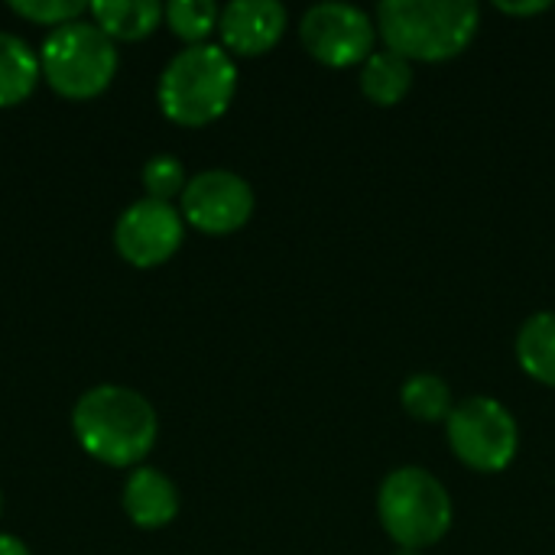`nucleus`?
I'll list each match as a JSON object with an SVG mask.
<instances>
[{
	"instance_id": "obj_9",
	"label": "nucleus",
	"mask_w": 555,
	"mask_h": 555,
	"mask_svg": "<svg viewBox=\"0 0 555 555\" xmlns=\"http://www.w3.org/2000/svg\"><path fill=\"white\" fill-rule=\"evenodd\" d=\"M185 237V218L172 202L140 198L133 202L114 228V247L117 254L140 270L159 267L172 260V254L182 247Z\"/></svg>"
},
{
	"instance_id": "obj_7",
	"label": "nucleus",
	"mask_w": 555,
	"mask_h": 555,
	"mask_svg": "<svg viewBox=\"0 0 555 555\" xmlns=\"http://www.w3.org/2000/svg\"><path fill=\"white\" fill-rule=\"evenodd\" d=\"M299 39L306 52L332 68L364 62L377 46V20L371 10L348 0L312 3L299 20Z\"/></svg>"
},
{
	"instance_id": "obj_15",
	"label": "nucleus",
	"mask_w": 555,
	"mask_h": 555,
	"mask_svg": "<svg viewBox=\"0 0 555 555\" xmlns=\"http://www.w3.org/2000/svg\"><path fill=\"white\" fill-rule=\"evenodd\" d=\"M42 78L39 55L13 33H0V107L23 104Z\"/></svg>"
},
{
	"instance_id": "obj_17",
	"label": "nucleus",
	"mask_w": 555,
	"mask_h": 555,
	"mask_svg": "<svg viewBox=\"0 0 555 555\" xmlns=\"http://www.w3.org/2000/svg\"><path fill=\"white\" fill-rule=\"evenodd\" d=\"M163 16L179 39H185L189 46H202L218 29L221 7L211 0H172Z\"/></svg>"
},
{
	"instance_id": "obj_20",
	"label": "nucleus",
	"mask_w": 555,
	"mask_h": 555,
	"mask_svg": "<svg viewBox=\"0 0 555 555\" xmlns=\"http://www.w3.org/2000/svg\"><path fill=\"white\" fill-rule=\"evenodd\" d=\"M550 7V0H498V10L504 13H543Z\"/></svg>"
},
{
	"instance_id": "obj_19",
	"label": "nucleus",
	"mask_w": 555,
	"mask_h": 555,
	"mask_svg": "<svg viewBox=\"0 0 555 555\" xmlns=\"http://www.w3.org/2000/svg\"><path fill=\"white\" fill-rule=\"evenodd\" d=\"M10 10L29 23L39 26H65L81 20V13L91 10V3H75V0H23V3H10Z\"/></svg>"
},
{
	"instance_id": "obj_13",
	"label": "nucleus",
	"mask_w": 555,
	"mask_h": 555,
	"mask_svg": "<svg viewBox=\"0 0 555 555\" xmlns=\"http://www.w3.org/2000/svg\"><path fill=\"white\" fill-rule=\"evenodd\" d=\"M88 13L107 39L120 42L146 39L163 20V7L156 0H98Z\"/></svg>"
},
{
	"instance_id": "obj_8",
	"label": "nucleus",
	"mask_w": 555,
	"mask_h": 555,
	"mask_svg": "<svg viewBox=\"0 0 555 555\" xmlns=\"http://www.w3.org/2000/svg\"><path fill=\"white\" fill-rule=\"evenodd\" d=\"M182 198V218L202 234H234L254 215V189L231 169H205L189 179Z\"/></svg>"
},
{
	"instance_id": "obj_3",
	"label": "nucleus",
	"mask_w": 555,
	"mask_h": 555,
	"mask_svg": "<svg viewBox=\"0 0 555 555\" xmlns=\"http://www.w3.org/2000/svg\"><path fill=\"white\" fill-rule=\"evenodd\" d=\"M237 91V65L218 42L189 46L169 59L159 75V111L179 127H205L218 120Z\"/></svg>"
},
{
	"instance_id": "obj_10",
	"label": "nucleus",
	"mask_w": 555,
	"mask_h": 555,
	"mask_svg": "<svg viewBox=\"0 0 555 555\" xmlns=\"http://www.w3.org/2000/svg\"><path fill=\"white\" fill-rule=\"evenodd\" d=\"M289 26V10L280 0H231L221 7L218 33L231 55L270 52Z\"/></svg>"
},
{
	"instance_id": "obj_21",
	"label": "nucleus",
	"mask_w": 555,
	"mask_h": 555,
	"mask_svg": "<svg viewBox=\"0 0 555 555\" xmlns=\"http://www.w3.org/2000/svg\"><path fill=\"white\" fill-rule=\"evenodd\" d=\"M0 555H29V550L23 546V540H16L10 533H0Z\"/></svg>"
},
{
	"instance_id": "obj_1",
	"label": "nucleus",
	"mask_w": 555,
	"mask_h": 555,
	"mask_svg": "<svg viewBox=\"0 0 555 555\" xmlns=\"http://www.w3.org/2000/svg\"><path fill=\"white\" fill-rule=\"evenodd\" d=\"M72 429L81 449L111 468L140 465L159 436L156 410L130 387L101 384L78 397L72 410Z\"/></svg>"
},
{
	"instance_id": "obj_12",
	"label": "nucleus",
	"mask_w": 555,
	"mask_h": 555,
	"mask_svg": "<svg viewBox=\"0 0 555 555\" xmlns=\"http://www.w3.org/2000/svg\"><path fill=\"white\" fill-rule=\"evenodd\" d=\"M413 62L403 59L400 52L393 49H374L364 62H361V91L367 101L380 104V107H390V104H400L410 88H413Z\"/></svg>"
},
{
	"instance_id": "obj_11",
	"label": "nucleus",
	"mask_w": 555,
	"mask_h": 555,
	"mask_svg": "<svg viewBox=\"0 0 555 555\" xmlns=\"http://www.w3.org/2000/svg\"><path fill=\"white\" fill-rule=\"evenodd\" d=\"M124 511L143 530H163L179 514V488L156 468H133L124 485Z\"/></svg>"
},
{
	"instance_id": "obj_4",
	"label": "nucleus",
	"mask_w": 555,
	"mask_h": 555,
	"mask_svg": "<svg viewBox=\"0 0 555 555\" xmlns=\"http://www.w3.org/2000/svg\"><path fill=\"white\" fill-rule=\"evenodd\" d=\"M377 520L403 550L436 546L455 520L449 488L423 465L390 468L377 488Z\"/></svg>"
},
{
	"instance_id": "obj_14",
	"label": "nucleus",
	"mask_w": 555,
	"mask_h": 555,
	"mask_svg": "<svg viewBox=\"0 0 555 555\" xmlns=\"http://www.w3.org/2000/svg\"><path fill=\"white\" fill-rule=\"evenodd\" d=\"M514 351L524 374L555 387V309H543L524 319V325L517 328Z\"/></svg>"
},
{
	"instance_id": "obj_6",
	"label": "nucleus",
	"mask_w": 555,
	"mask_h": 555,
	"mask_svg": "<svg viewBox=\"0 0 555 555\" xmlns=\"http://www.w3.org/2000/svg\"><path fill=\"white\" fill-rule=\"evenodd\" d=\"M446 439L462 465L494 475L511 468V462L517 459L520 426L507 403L488 393H475L452 406L446 420Z\"/></svg>"
},
{
	"instance_id": "obj_16",
	"label": "nucleus",
	"mask_w": 555,
	"mask_h": 555,
	"mask_svg": "<svg viewBox=\"0 0 555 555\" xmlns=\"http://www.w3.org/2000/svg\"><path fill=\"white\" fill-rule=\"evenodd\" d=\"M400 403L403 410L420 420V423H446L452 406L459 403L452 397V384L442 374L433 371H416L403 380L400 387Z\"/></svg>"
},
{
	"instance_id": "obj_23",
	"label": "nucleus",
	"mask_w": 555,
	"mask_h": 555,
	"mask_svg": "<svg viewBox=\"0 0 555 555\" xmlns=\"http://www.w3.org/2000/svg\"><path fill=\"white\" fill-rule=\"evenodd\" d=\"M0 511H3V494H0Z\"/></svg>"
},
{
	"instance_id": "obj_18",
	"label": "nucleus",
	"mask_w": 555,
	"mask_h": 555,
	"mask_svg": "<svg viewBox=\"0 0 555 555\" xmlns=\"http://www.w3.org/2000/svg\"><path fill=\"white\" fill-rule=\"evenodd\" d=\"M189 185L185 179V166L169 156V153H159L153 156L146 166H143V189H146V198H156V202H169L176 195H182Z\"/></svg>"
},
{
	"instance_id": "obj_5",
	"label": "nucleus",
	"mask_w": 555,
	"mask_h": 555,
	"mask_svg": "<svg viewBox=\"0 0 555 555\" xmlns=\"http://www.w3.org/2000/svg\"><path fill=\"white\" fill-rule=\"evenodd\" d=\"M42 78L68 101H91L117 75V49L94 23L75 20L52 29L39 52Z\"/></svg>"
},
{
	"instance_id": "obj_22",
	"label": "nucleus",
	"mask_w": 555,
	"mask_h": 555,
	"mask_svg": "<svg viewBox=\"0 0 555 555\" xmlns=\"http://www.w3.org/2000/svg\"><path fill=\"white\" fill-rule=\"evenodd\" d=\"M390 555H426V553H423V550H403V546H397Z\"/></svg>"
},
{
	"instance_id": "obj_2",
	"label": "nucleus",
	"mask_w": 555,
	"mask_h": 555,
	"mask_svg": "<svg viewBox=\"0 0 555 555\" xmlns=\"http://www.w3.org/2000/svg\"><path fill=\"white\" fill-rule=\"evenodd\" d=\"M377 36L410 62H446L472 46L481 26L475 0H384L374 10Z\"/></svg>"
}]
</instances>
